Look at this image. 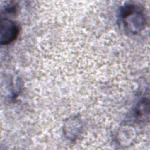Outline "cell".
<instances>
[{
	"label": "cell",
	"instance_id": "1",
	"mask_svg": "<svg viewBox=\"0 0 150 150\" xmlns=\"http://www.w3.org/2000/svg\"><path fill=\"white\" fill-rule=\"evenodd\" d=\"M19 33V28L16 23L10 20L5 19L1 21V43L8 44L13 41Z\"/></svg>",
	"mask_w": 150,
	"mask_h": 150
}]
</instances>
